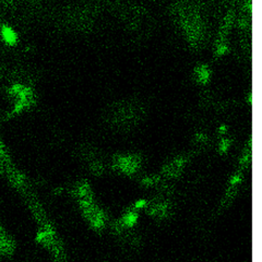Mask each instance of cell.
I'll list each match as a JSON object with an SVG mask.
<instances>
[{
  "label": "cell",
  "instance_id": "cell-2",
  "mask_svg": "<svg viewBox=\"0 0 262 262\" xmlns=\"http://www.w3.org/2000/svg\"><path fill=\"white\" fill-rule=\"evenodd\" d=\"M11 245L12 244H11L10 239H9L8 237L4 235V233L0 230V252L4 254V252L10 251Z\"/></svg>",
  "mask_w": 262,
  "mask_h": 262
},
{
  "label": "cell",
  "instance_id": "cell-1",
  "mask_svg": "<svg viewBox=\"0 0 262 262\" xmlns=\"http://www.w3.org/2000/svg\"><path fill=\"white\" fill-rule=\"evenodd\" d=\"M2 36H3V40L6 41L8 44H14L17 42L16 32H14L12 28L9 26L2 27Z\"/></svg>",
  "mask_w": 262,
  "mask_h": 262
}]
</instances>
